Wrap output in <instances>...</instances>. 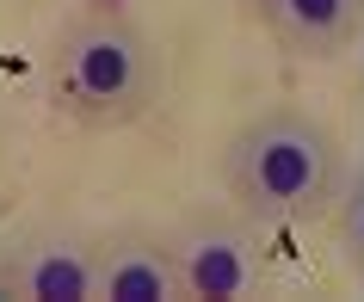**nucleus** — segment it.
I'll use <instances>...</instances> for the list:
<instances>
[{
  "mask_svg": "<svg viewBox=\"0 0 364 302\" xmlns=\"http://www.w3.org/2000/svg\"><path fill=\"white\" fill-rule=\"evenodd\" d=\"M179 284L192 290V296H210V302H235L253 290V253L241 234H198L186 253H179Z\"/></svg>",
  "mask_w": 364,
  "mask_h": 302,
  "instance_id": "obj_3",
  "label": "nucleus"
},
{
  "mask_svg": "<svg viewBox=\"0 0 364 302\" xmlns=\"http://www.w3.org/2000/svg\"><path fill=\"white\" fill-rule=\"evenodd\" d=\"M266 13L278 38L303 56H333L358 31V0H266Z\"/></svg>",
  "mask_w": 364,
  "mask_h": 302,
  "instance_id": "obj_4",
  "label": "nucleus"
},
{
  "mask_svg": "<svg viewBox=\"0 0 364 302\" xmlns=\"http://www.w3.org/2000/svg\"><path fill=\"white\" fill-rule=\"evenodd\" d=\"M93 284V259L80 247H31L13 271V290L31 302H87Z\"/></svg>",
  "mask_w": 364,
  "mask_h": 302,
  "instance_id": "obj_5",
  "label": "nucleus"
},
{
  "mask_svg": "<svg viewBox=\"0 0 364 302\" xmlns=\"http://www.w3.org/2000/svg\"><path fill=\"white\" fill-rule=\"evenodd\" d=\"M173 284H179V265L161 259V253H142V247H130L105 265V296L112 302H167Z\"/></svg>",
  "mask_w": 364,
  "mask_h": 302,
  "instance_id": "obj_6",
  "label": "nucleus"
},
{
  "mask_svg": "<svg viewBox=\"0 0 364 302\" xmlns=\"http://www.w3.org/2000/svg\"><path fill=\"white\" fill-rule=\"evenodd\" d=\"M43 80H50V105L62 117H75L87 130H117V124L142 117L149 87H154V62H149V43L124 19L93 13V19L62 31Z\"/></svg>",
  "mask_w": 364,
  "mask_h": 302,
  "instance_id": "obj_1",
  "label": "nucleus"
},
{
  "mask_svg": "<svg viewBox=\"0 0 364 302\" xmlns=\"http://www.w3.org/2000/svg\"><path fill=\"white\" fill-rule=\"evenodd\" d=\"M223 179H229V198L247 216L290 222V216L321 210L327 185H333V149L303 117H266V124L235 136Z\"/></svg>",
  "mask_w": 364,
  "mask_h": 302,
  "instance_id": "obj_2",
  "label": "nucleus"
}]
</instances>
